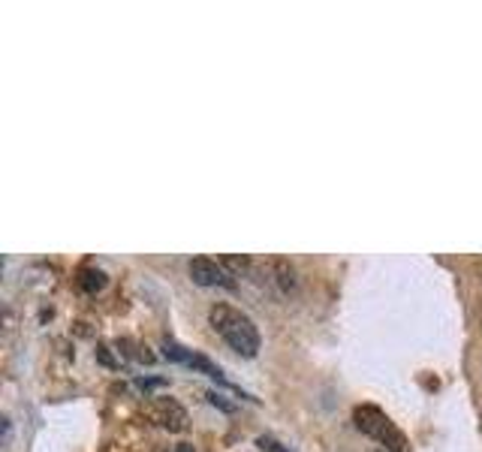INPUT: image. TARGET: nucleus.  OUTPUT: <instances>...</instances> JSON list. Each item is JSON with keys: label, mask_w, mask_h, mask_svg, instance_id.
Instances as JSON below:
<instances>
[{"label": "nucleus", "mask_w": 482, "mask_h": 452, "mask_svg": "<svg viewBox=\"0 0 482 452\" xmlns=\"http://www.w3.org/2000/svg\"><path fill=\"white\" fill-rule=\"evenodd\" d=\"M175 452H193V447H187V444H182V447H178Z\"/></svg>", "instance_id": "10"}, {"label": "nucleus", "mask_w": 482, "mask_h": 452, "mask_svg": "<svg viewBox=\"0 0 482 452\" xmlns=\"http://www.w3.org/2000/svg\"><path fill=\"white\" fill-rule=\"evenodd\" d=\"M271 278H275V284H278V290H280L283 296H290L292 290L299 287L296 269H292L287 260H275V262H271Z\"/></svg>", "instance_id": "5"}, {"label": "nucleus", "mask_w": 482, "mask_h": 452, "mask_svg": "<svg viewBox=\"0 0 482 452\" xmlns=\"http://www.w3.org/2000/svg\"><path fill=\"white\" fill-rule=\"evenodd\" d=\"M257 447L266 449V452H290L287 447L280 444L278 437H271V435H260V437H257Z\"/></svg>", "instance_id": "9"}, {"label": "nucleus", "mask_w": 482, "mask_h": 452, "mask_svg": "<svg viewBox=\"0 0 482 452\" xmlns=\"http://www.w3.org/2000/svg\"><path fill=\"white\" fill-rule=\"evenodd\" d=\"M145 417L151 422H157L160 428L175 431V435H182V431H187V426H191V419H187V410L178 401H172V398H154L145 408Z\"/></svg>", "instance_id": "3"}, {"label": "nucleus", "mask_w": 482, "mask_h": 452, "mask_svg": "<svg viewBox=\"0 0 482 452\" xmlns=\"http://www.w3.org/2000/svg\"><path fill=\"white\" fill-rule=\"evenodd\" d=\"M380 452H386V449H380Z\"/></svg>", "instance_id": "11"}, {"label": "nucleus", "mask_w": 482, "mask_h": 452, "mask_svg": "<svg viewBox=\"0 0 482 452\" xmlns=\"http://www.w3.org/2000/svg\"><path fill=\"white\" fill-rule=\"evenodd\" d=\"M191 278L193 284L200 287H226V290H235V275L223 269V262H217L211 257H196L191 260Z\"/></svg>", "instance_id": "4"}, {"label": "nucleus", "mask_w": 482, "mask_h": 452, "mask_svg": "<svg viewBox=\"0 0 482 452\" xmlns=\"http://www.w3.org/2000/svg\"><path fill=\"white\" fill-rule=\"evenodd\" d=\"M208 323H211L214 332L221 335L235 353L244 356V359H253V356L260 353V332H257V326H253V319L248 314H241L239 308L217 301V305L208 310Z\"/></svg>", "instance_id": "1"}, {"label": "nucleus", "mask_w": 482, "mask_h": 452, "mask_svg": "<svg viewBox=\"0 0 482 452\" xmlns=\"http://www.w3.org/2000/svg\"><path fill=\"white\" fill-rule=\"evenodd\" d=\"M97 359H100L103 365H109V368H121V356L112 353L109 344H100V347H97Z\"/></svg>", "instance_id": "8"}, {"label": "nucleus", "mask_w": 482, "mask_h": 452, "mask_svg": "<svg viewBox=\"0 0 482 452\" xmlns=\"http://www.w3.org/2000/svg\"><path fill=\"white\" fill-rule=\"evenodd\" d=\"M353 422L362 435L374 437L377 444L386 447V452H408V440L398 431V426L386 417L380 408H371V404H362V408L353 410Z\"/></svg>", "instance_id": "2"}, {"label": "nucleus", "mask_w": 482, "mask_h": 452, "mask_svg": "<svg viewBox=\"0 0 482 452\" xmlns=\"http://www.w3.org/2000/svg\"><path fill=\"white\" fill-rule=\"evenodd\" d=\"M79 287L84 293H100L103 287H106V275H103L100 269H82L79 271Z\"/></svg>", "instance_id": "6"}, {"label": "nucleus", "mask_w": 482, "mask_h": 452, "mask_svg": "<svg viewBox=\"0 0 482 452\" xmlns=\"http://www.w3.org/2000/svg\"><path fill=\"white\" fill-rule=\"evenodd\" d=\"M221 262H223V269L230 271V275H241V271L251 269V260L248 257H235V253H226Z\"/></svg>", "instance_id": "7"}]
</instances>
